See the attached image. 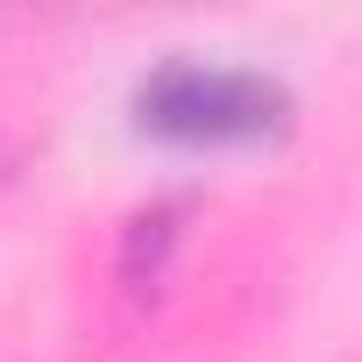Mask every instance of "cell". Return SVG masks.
<instances>
[{"label": "cell", "instance_id": "obj_2", "mask_svg": "<svg viewBox=\"0 0 362 362\" xmlns=\"http://www.w3.org/2000/svg\"><path fill=\"white\" fill-rule=\"evenodd\" d=\"M177 235H185V199H149V206L128 214L114 277H121V291H128L135 305H156V298H163V284H170V256H177Z\"/></svg>", "mask_w": 362, "mask_h": 362}, {"label": "cell", "instance_id": "obj_1", "mask_svg": "<svg viewBox=\"0 0 362 362\" xmlns=\"http://www.w3.org/2000/svg\"><path fill=\"white\" fill-rule=\"evenodd\" d=\"M128 114H135V135L170 142V149H270L298 121L284 78H270L256 64L185 57V50L142 71Z\"/></svg>", "mask_w": 362, "mask_h": 362}, {"label": "cell", "instance_id": "obj_3", "mask_svg": "<svg viewBox=\"0 0 362 362\" xmlns=\"http://www.w3.org/2000/svg\"><path fill=\"white\" fill-rule=\"evenodd\" d=\"M8 163H15V156H0V177H8Z\"/></svg>", "mask_w": 362, "mask_h": 362}]
</instances>
